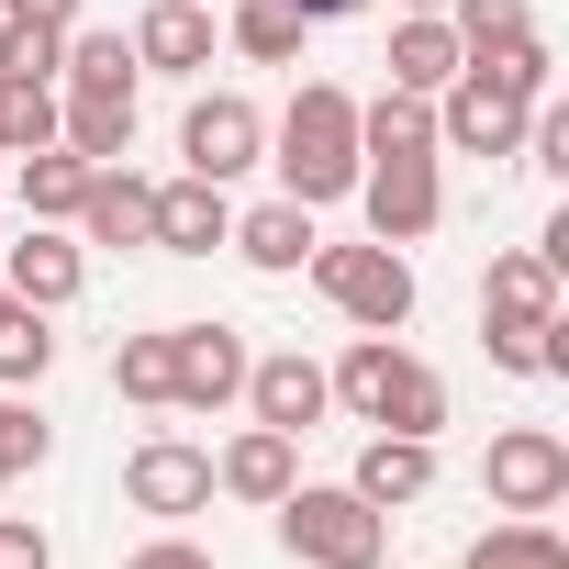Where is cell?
<instances>
[{
  "mask_svg": "<svg viewBox=\"0 0 569 569\" xmlns=\"http://www.w3.org/2000/svg\"><path fill=\"white\" fill-rule=\"evenodd\" d=\"M257 425H279V436H313L325 413H336V391H325V358H302V347H279V358H246V391H234Z\"/></svg>",
  "mask_w": 569,
  "mask_h": 569,
  "instance_id": "12",
  "label": "cell"
},
{
  "mask_svg": "<svg viewBox=\"0 0 569 569\" xmlns=\"http://www.w3.org/2000/svg\"><path fill=\"white\" fill-rule=\"evenodd\" d=\"M302 268H313V291H325L358 336H402V325H413V257H402V246L358 234V246H313Z\"/></svg>",
  "mask_w": 569,
  "mask_h": 569,
  "instance_id": "4",
  "label": "cell"
},
{
  "mask_svg": "<svg viewBox=\"0 0 569 569\" xmlns=\"http://www.w3.org/2000/svg\"><path fill=\"white\" fill-rule=\"evenodd\" d=\"M325 391H336L358 425H380V436H436V425H447V380H436L402 336H358V347L325 369Z\"/></svg>",
  "mask_w": 569,
  "mask_h": 569,
  "instance_id": "2",
  "label": "cell"
},
{
  "mask_svg": "<svg viewBox=\"0 0 569 569\" xmlns=\"http://www.w3.org/2000/svg\"><path fill=\"white\" fill-rule=\"evenodd\" d=\"M123 46H134V68H157V79H201L212 46H223V23L201 12V0H146V23H134Z\"/></svg>",
  "mask_w": 569,
  "mask_h": 569,
  "instance_id": "13",
  "label": "cell"
},
{
  "mask_svg": "<svg viewBox=\"0 0 569 569\" xmlns=\"http://www.w3.org/2000/svg\"><path fill=\"white\" fill-rule=\"evenodd\" d=\"M0 291L34 302V313H68V302L90 291V246H79L68 223H23V246L0 257Z\"/></svg>",
  "mask_w": 569,
  "mask_h": 569,
  "instance_id": "11",
  "label": "cell"
},
{
  "mask_svg": "<svg viewBox=\"0 0 569 569\" xmlns=\"http://www.w3.org/2000/svg\"><path fill=\"white\" fill-rule=\"evenodd\" d=\"M0 302H12V291H0Z\"/></svg>",
  "mask_w": 569,
  "mask_h": 569,
  "instance_id": "39",
  "label": "cell"
},
{
  "mask_svg": "<svg viewBox=\"0 0 569 569\" xmlns=\"http://www.w3.org/2000/svg\"><path fill=\"white\" fill-rule=\"evenodd\" d=\"M458 569H569V536H558L547 513H502L491 536H469Z\"/></svg>",
  "mask_w": 569,
  "mask_h": 569,
  "instance_id": "24",
  "label": "cell"
},
{
  "mask_svg": "<svg viewBox=\"0 0 569 569\" xmlns=\"http://www.w3.org/2000/svg\"><path fill=\"white\" fill-rule=\"evenodd\" d=\"M179 157H190V179H246L268 157V112L246 90H201L190 123H179Z\"/></svg>",
  "mask_w": 569,
  "mask_h": 569,
  "instance_id": "8",
  "label": "cell"
},
{
  "mask_svg": "<svg viewBox=\"0 0 569 569\" xmlns=\"http://www.w3.org/2000/svg\"><path fill=\"white\" fill-rule=\"evenodd\" d=\"M0 569H57L46 525H23V513H0Z\"/></svg>",
  "mask_w": 569,
  "mask_h": 569,
  "instance_id": "34",
  "label": "cell"
},
{
  "mask_svg": "<svg viewBox=\"0 0 569 569\" xmlns=\"http://www.w3.org/2000/svg\"><path fill=\"white\" fill-rule=\"evenodd\" d=\"M302 23H347V12H369V0H291Z\"/></svg>",
  "mask_w": 569,
  "mask_h": 569,
  "instance_id": "37",
  "label": "cell"
},
{
  "mask_svg": "<svg viewBox=\"0 0 569 569\" xmlns=\"http://www.w3.org/2000/svg\"><path fill=\"white\" fill-rule=\"evenodd\" d=\"M123 569H212V547H190V536H146Z\"/></svg>",
  "mask_w": 569,
  "mask_h": 569,
  "instance_id": "35",
  "label": "cell"
},
{
  "mask_svg": "<svg viewBox=\"0 0 569 569\" xmlns=\"http://www.w3.org/2000/svg\"><path fill=\"white\" fill-rule=\"evenodd\" d=\"M123 502L157 513V525L212 513V447H190V436H146V447L123 458Z\"/></svg>",
  "mask_w": 569,
  "mask_h": 569,
  "instance_id": "9",
  "label": "cell"
},
{
  "mask_svg": "<svg viewBox=\"0 0 569 569\" xmlns=\"http://www.w3.org/2000/svg\"><path fill=\"white\" fill-rule=\"evenodd\" d=\"M547 325H558V313H547ZM547 325H491L480 358H491L502 380H547Z\"/></svg>",
  "mask_w": 569,
  "mask_h": 569,
  "instance_id": "31",
  "label": "cell"
},
{
  "mask_svg": "<svg viewBox=\"0 0 569 569\" xmlns=\"http://www.w3.org/2000/svg\"><path fill=\"white\" fill-rule=\"evenodd\" d=\"M358 157H436V101H413V90L358 101Z\"/></svg>",
  "mask_w": 569,
  "mask_h": 569,
  "instance_id": "23",
  "label": "cell"
},
{
  "mask_svg": "<svg viewBox=\"0 0 569 569\" xmlns=\"http://www.w3.org/2000/svg\"><path fill=\"white\" fill-rule=\"evenodd\" d=\"M268 168H279V190H291V201H347L358 190V101L336 90V79H302V101L291 112H279V134H268Z\"/></svg>",
  "mask_w": 569,
  "mask_h": 569,
  "instance_id": "1",
  "label": "cell"
},
{
  "mask_svg": "<svg viewBox=\"0 0 569 569\" xmlns=\"http://www.w3.org/2000/svg\"><path fill=\"white\" fill-rule=\"evenodd\" d=\"M447 34H458V57H502L536 34V12L525 0H447Z\"/></svg>",
  "mask_w": 569,
  "mask_h": 569,
  "instance_id": "28",
  "label": "cell"
},
{
  "mask_svg": "<svg viewBox=\"0 0 569 569\" xmlns=\"http://www.w3.org/2000/svg\"><path fill=\"white\" fill-rule=\"evenodd\" d=\"M525 123H536V101L513 79H491V68H458L436 90V157H513Z\"/></svg>",
  "mask_w": 569,
  "mask_h": 569,
  "instance_id": "5",
  "label": "cell"
},
{
  "mask_svg": "<svg viewBox=\"0 0 569 569\" xmlns=\"http://www.w3.org/2000/svg\"><path fill=\"white\" fill-rule=\"evenodd\" d=\"M0 23H46V34H79V0H0Z\"/></svg>",
  "mask_w": 569,
  "mask_h": 569,
  "instance_id": "36",
  "label": "cell"
},
{
  "mask_svg": "<svg viewBox=\"0 0 569 569\" xmlns=\"http://www.w3.org/2000/svg\"><path fill=\"white\" fill-rule=\"evenodd\" d=\"M57 369V325L34 302H0V391H34Z\"/></svg>",
  "mask_w": 569,
  "mask_h": 569,
  "instance_id": "27",
  "label": "cell"
},
{
  "mask_svg": "<svg viewBox=\"0 0 569 569\" xmlns=\"http://www.w3.org/2000/svg\"><path fill=\"white\" fill-rule=\"evenodd\" d=\"M291 480H302V436H279V425H246V436L212 458V491H223V502H257V513L291 491Z\"/></svg>",
  "mask_w": 569,
  "mask_h": 569,
  "instance_id": "14",
  "label": "cell"
},
{
  "mask_svg": "<svg viewBox=\"0 0 569 569\" xmlns=\"http://www.w3.org/2000/svg\"><path fill=\"white\" fill-rule=\"evenodd\" d=\"M57 46L68 34H46V23H0V79H57Z\"/></svg>",
  "mask_w": 569,
  "mask_h": 569,
  "instance_id": "33",
  "label": "cell"
},
{
  "mask_svg": "<svg viewBox=\"0 0 569 569\" xmlns=\"http://www.w3.org/2000/svg\"><path fill=\"white\" fill-rule=\"evenodd\" d=\"M480 491H491L502 513H558V502H569V436H558V425H502V436L480 447Z\"/></svg>",
  "mask_w": 569,
  "mask_h": 569,
  "instance_id": "6",
  "label": "cell"
},
{
  "mask_svg": "<svg viewBox=\"0 0 569 569\" xmlns=\"http://www.w3.org/2000/svg\"><path fill=\"white\" fill-rule=\"evenodd\" d=\"M79 246H157V190L134 168H90V201H79Z\"/></svg>",
  "mask_w": 569,
  "mask_h": 569,
  "instance_id": "16",
  "label": "cell"
},
{
  "mask_svg": "<svg viewBox=\"0 0 569 569\" xmlns=\"http://www.w3.org/2000/svg\"><path fill=\"white\" fill-rule=\"evenodd\" d=\"M223 234H234L223 179H168V190H157V257H212Z\"/></svg>",
  "mask_w": 569,
  "mask_h": 569,
  "instance_id": "17",
  "label": "cell"
},
{
  "mask_svg": "<svg viewBox=\"0 0 569 569\" xmlns=\"http://www.w3.org/2000/svg\"><path fill=\"white\" fill-rule=\"evenodd\" d=\"M79 201H90V157L34 146L23 157V223H79Z\"/></svg>",
  "mask_w": 569,
  "mask_h": 569,
  "instance_id": "25",
  "label": "cell"
},
{
  "mask_svg": "<svg viewBox=\"0 0 569 569\" xmlns=\"http://www.w3.org/2000/svg\"><path fill=\"white\" fill-rule=\"evenodd\" d=\"M358 502H380V513H402V502H425L436 491V436H369L358 447V480H347Z\"/></svg>",
  "mask_w": 569,
  "mask_h": 569,
  "instance_id": "18",
  "label": "cell"
},
{
  "mask_svg": "<svg viewBox=\"0 0 569 569\" xmlns=\"http://www.w3.org/2000/svg\"><path fill=\"white\" fill-rule=\"evenodd\" d=\"M347 201L369 212V234H380V246H425V234L447 223V179H436V157H369Z\"/></svg>",
  "mask_w": 569,
  "mask_h": 569,
  "instance_id": "7",
  "label": "cell"
},
{
  "mask_svg": "<svg viewBox=\"0 0 569 569\" xmlns=\"http://www.w3.org/2000/svg\"><path fill=\"white\" fill-rule=\"evenodd\" d=\"M246 268H268V279H291L325 234H313V201H291V190H279V201H257V212H234V234H223Z\"/></svg>",
  "mask_w": 569,
  "mask_h": 569,
  "instance_id": "15",
  "label": "cell"
},
{
  "mask_svg": "<svg viewBox=\"0 0 569 569\" xmlns=\"http://www.w3.org/2000/svg\"><path fill=\"white\" fill-rule=\"evenodd\" d=\"M402 12H447V0H402Z\"/></svg>",
  "mask_w": 569,
  "mask_h": 569,
  "instance_id": "38",
  "label": "cell"
},
{
  "mask_svg": "<svg viewBox=\"0 0 569 569\" xmlns=\"http://www.w3.org/2000/svg\"><path fill=\"white\" fill-rule=\"evenodd\" d=\"M302 34H313V23L291 12V0H234V12H223V46H234L246 68H291Z\"/></svg>",
  "mask_w": 569,
  "mask_h": 569,
  "instance_id": "22",
  "label": "cell"
},
{
  "mask_svg": "<svg viewBox=\"0 0 569 569\" xmlns=\"http://www.w3.org/2000/svg\"><path fill=\"white\" fill-rule=\"evenodd\" d=\"M57 79H0V146L12 157H34V146H57Z\"/></svg>",
  "mask_w": 569,
  "mask_h": 569,
  "instance_id": "29",
  "label": "cell"
},
{
  "mask_svg": "<svg viewBox=\"0 0 569 569\" xmlns=\"http://www.w3.org/2000/svg\"><path fill=\"white\" fill-rule=\"evenodd\" d=\"M480 313H491V325H547V313H558V268H547L536 246L491 257V279H480Z\"/></svg>",
  "mask_w": 569,
  "mask_h": 569,
  "instance_id": "21",
  "label": "cell"
},
{
  "mask_svg": "<svg viewBox=\"0 0 569 569\" xmlns=\"http://www.w3.org/2000/svg\"><path fill=\"white\" fill-rule=\"evenodd\" d=\"M46 447H57V436L34 425V402H23V391H0V458H12V480L46 469Z\"/></svg>",
  "mask_w": 569,
  "mask_h": 569,
  "instance_id": "32",
  "label": "cell"
},
{
  "mask_svg": "<svg viewBox=\"0 0 569 569\" xmlns=\"http://www.w3.org/2000/svg\"><path fill=\"white\" fill-rule=\"evenodd\" d=\"M112 391H123V402H157V413H168V325H157V336H123V347H112Z\"/></svg>",
  "mask_w": 569,
  "mask_h": 569,
  "instance_id": "30",
  "label": "cell"
},
{
  "mask_svg": "<svg viewBox=\"0 0 569 569\" xmlns=\"http://www.w3.org/2000/svg\"><path fill=\"white\" fill-rule=\"evenodd\" d=\"M134 79H146V68H134L123 34H90V23H79V34L57 46V101H134Z\"/></svg>",
  "mask_w": 569,
  "mask_h": 569,
  "instance_id": "19",
  "label": "cell"
},
{
  "mask_svg": "<svg viewBox=\"0 0 569 569\" xmlns=\"http://www.w3.org/2000/svg\"><path fill=\"white\" fill-rule=\"evenodd\" d=\"M246 391V336L234 325H168V402L179 413H223Z\"/></svg>",
  "mask_w": 569,
  "mask_h": 569,
  "instance_id": "10",
  "label": "cell"
},
{
  "mask_svg": "<svg viewBox=\"0 0 569 569\" xmlns=\"http://www.w3.org/2000/svg\"><path fill=\"white\" fill-rule=\"evenodd\" d=\"M57 146L90 157V168H123V146H134V101H68V112H57Z\"/></svg>",
  "mask_w": 569,
  "mask_h": 569,
  "instance_id": "26",
  "label": "cell"
},
{
  "mask_svg": "<svg viewBox=\"0 0 569 569\" xmlns=\"http://www.w3.org/2000/svg\"><path fill=\"white\" fill-rule=\"evenodd\" d=\"M268 513H279V547H291L302 569H380L391 558V513L358 502L347 480H291Z\"/></svg>",
  "mask_w": 569,
  "mask_h": 569,
  "instance_id": "3",
  "label": "cell"
},
{
  "mask_svg": "<svg viewBox=\"0 0 569 569\" xmlns=\"http://www.w3.org/2000/svg\"><path fill=\"white\" fill-rule=\"evenodd\" d=\"M391 90H413V101H436L447 79H458V34H447V12H402L391 23Z\"/></svg>",
  "mask_w": 569,
  "mask_h": 569,
  "instance_id": "20",
  "label": "cell"
}]
</instances>
